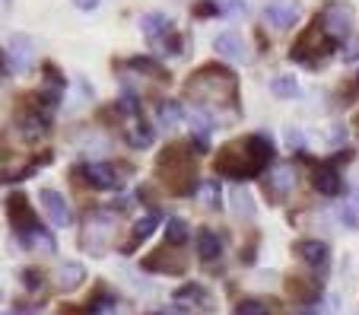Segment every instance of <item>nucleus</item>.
<instances>
[{"mask_svg": "<svg viewBox=\"0 0 359 315\" xmlns=\"http://www.w3.org/2000/svg\"><path fill=\"white\" fill-rule=\"evenodd\" d=\"M273 156H277L273 140L261 130H255V134L226 140L219 147V153L213 156V172L219 178H232V182H251V178H261L271 169Z\"/></svg>", "mask_w": 359, "mask_h": 315, "instance_id": "f257e3e1", "label": "nucleus"}, {"mask_svg": "<svg viewBox=\"0 0 359 315\" xmlns=\"http://www.w3.org/2000/svg\"><path fill=\"white\" fill-rule=\"evenodd\" d=\"M184 99L197 105L201 112H236L238 115V74L229 64L207 61L184 80Z\"/></svg>", "mask_w": 359, "mask_h": 315, "instance_id": "f03ea898", "label": "nucleus"}, {"mask_svg": "<svg viewBox=\"0 0 359 315\" xmlns=\"http://www.w3.org/2000/svg\"><path fill=\"white\" fill-rule=\"evenodd\" d=\"M194 156H197V150L191 147V140L165 144L163 150L156 153V175L169 194H175V198H191L194 192H201Z\"/></svg>", "mask_w": 359, "mask_h": 315, "instance_id": "7ed1b4c3", "label": "nucleus"}, {"mask_svg": "<svg viewBox=\"0 0 359 315\" xmlns=\"http://www.w3.org/2000/svg\"><path fill=\"white\" fill-rule=\"evenodd\" d=\"M334 51H337V41L325 32L318 13H315V20L309 22V26L296 35V41L290 45V61L302 64V67H318V64H325Z\"/></svg>", "mask_w": 359, "mask_h": 315, "instance_id": "20e7f679", "label": "nucleus"}, {"mask_svg": "<svg viewBox=\"0 0 359 315\" xmlns=\"http://www.w3.org/2000/svg\"><path fill=\"white\" fill-rule=\"evenodd\" d=\"M118 236V213L115 210H93L83 217L76 246L89 255H105Z\"/></svg>", "mask_w": 359, "mask_h": 315, "instance_id": "39448f33", "label": "nucleus"}, {"mask_svg": "<svg viewBox=\"0 0 359 315\" xmlns=\"http://www.w3.org/2000/svg\"><path fill=\"white\" fill-rule=\"evenodd\" d=\"M7 220H10V227H13L16 239H20V246L26 239H32V236L41 229L39 213L32 210V201H29L22 192L7 194Z\"/></svg>", "mask_w": 359, "mask_h": 315, "instance_id": "423d86ee", "label": "nucleus"}, {"mask_svg": "<svg viewBox=\"0 0 359 315\" xmlns=\"http://www.w3.org/2000/svg\"><path fill=\"white\" fill-rule=\"evenodd\" d=\"M143 271L149 274H184L188 271V255L182 252V246H159L140 261Z\"/></svg>", "mask_w": 359, "mask_h": 315, "instance_id": "0eeeda50", "label": "nucleus"}, {"mask_svg": "<svg viewBox=\"0 0 359 315\" xmlns=\"http://www.w3.org/2000/svg\"><path fill=\"white\" fill-rule=\"evenodd\" d=\"M35 64V41L26 32H16L7 39V48H4V76L13 74H26Z\"/></svg>", "mask_w": 359, "mask_h": 315, "instance_id": "6e6552de", "label": "nucleus"}, {"mask_svg": "<svg viewBox=\"0 0 359 315\" xmlns=\"http://www.w3.org/2000/svg\"><path fill=\"white\" fill-rule=\"evenodd\" d=\"M318 20H321V26H325V32L331 35L337 45H344L353 35V10L344 0H327L325 10H318Z\"/></svg>", "mask_w": 359, "mask_h": 315, "instance_id": "1a4fd4ad", "label": "nucleus"}, {"mask_svg": "<svg viewBox=\"0 0 359 315\" xmlns=\"http://www.w3.org/2000/svg\"><path fill=\"white\" fill-rule=\"evenodd\" d=\"M292 185H296V169H292L290 163H277L267 172L264 182H261V192H264V198L271 201V204H283V201L290 198Z\"/></svg>", "mask_w": 359, "mask_h": 315, "instance_id": "9d476101", "label": "nucleus"}, {"mask_svg": "<svg viewBox=\"0 0 359 315\" xmlns=\"http://www.w3.org/2000/svg\"><path fill=\"white\" fill-rule=\"evenodd\" d=\"M312 188L318 194H325V198H337L344 192V175H340V166L334 159L312 166Z\"/></svg>", "mask_w": 359, "mask_h": 315, "instance_id": "9b49d317", "label": "nucleus"}, {"mask_svg": "<svg viewBox=\"0 0 359 315\" xmlns=\"http://www.w3.org/2000/svg\"><path fill=\"white\" fill-rule=\"evenodd\" d=\"M121 169H128V166H115V163H89V166H86L89 188H95V192H115V188H121V185H124Z\"/></svg>", "mask_w": 359, "mask_h": 315, "instance_id": "f8f14e48", "label": "nucleus"}, {"mask_svg": "<svg viewBox=\"0 0 359 315\" xmlns=\"http://www.w3.org/2000/svg\"><path fill=\"white\" fill-rule=\"evenodd\" d=\"M261 20H264V26H271V29H290V26H296V20H299V4L296 0H271L264 10H261Z\"/></svg>", "mask_w": 359, "mask_h": 315, "instance_id": "ddd939ff", "label": "nucleus"}, {"mask_svg": "<svg viewBox=\"0 0 359 315\" xmlns=\"http://www.w3.org/2000/svg\"><path fill=\"white\" fill-rule=\"evenodd\" d=\"M292 252H296L299 261H305L315 271H325L331 264V246L321 239H299V242H292Z\"/></svg>", "mask_w": 359, "mask_h": 315, "instance_id": "4468645a", "label": "nucleus"}, {"mask_svg": "<svg viewBox=\"0 0 359 315\" xmlns=\"http://www.w3.org/2000/svg\"><path fill=\"white\" fill-rule=\"evenodd\" d=\"M321 281L312 274H290L286 277V293L292 296L296 302H302V306H312V302H318L321 296Z\"/></svg>", "mask_w": 359, "mask_h": 315, "instance_id": "2eb2a0df", "label": "nucleus"}, {"mask_svg": "<svg viewBox=\"0 0 359 315\" xmlns=\"http://www.w3.org/2000/svg\"><path fill=\"white\" fill-rule=\"evenodd\" d=\"M39 201H41V210L48 213V220H51L55 227H70L74 213H70V207H67V201H64V194H57L55 188H41Z\"/></svg>", "mask_w": 359, "mask_h": 315, "instance_id": "dca6fc26", "label": "nucleus"}, {"mask_svg": "<svg viewBox=\"0 0 359 315\" xmlns=\"http://www.w3.org/2000/svg\"><path fill=\"white\" fill-rule=\"evenodd\" d=\"M121 128H124V140H128V144L134 147V150H143V147H149V144H153V138H156L153 124H149L143 115L128 118V121H124Z\"/></svg>", "mask_w": 359, "mask_h": 315, "instance_id": "f3484780", "label": "nucleus"}, {"mask_svg": "<svg viewBox=\"0 0 359 315\" xmlns=\"http://www.w3.org/2000/svg\"><path fill=\"white\" fill-rule=\"evenodd\" d=\"M121 67H130L134 74H140V76H153V80H159V83H172V74L156 61V58L134 55V58H128V61H121Z\"/></svg>", "mask_w": 359, "mask_h": 315, "instance_id": "a211bd4d", "label": "nucleus"}, {"mask_svg": "<svg viewBox=\"0 0 359 315\" xmlns=\"http://www.w3.org/2000/svg\"><path fill=\"white\" fill-rule=\"evenodd\" d=\"M140 32L147 41H163L169 32H175L172 20L165 13H143L140 16Z\"/></svg>", "mask_w": 359, "mask_h": 315, "instance_id": "6ab92c4d", "label": "nucleus"}, {"mask_svg": "<svg viewBox=\"0 0 359 315\" xmlns=\"http://www.w3.org/2000/svg\"><path fill=\"white\" fill-rule=\"evenodd\" d=\"M213 48H217L219 58H226V61H245V41L238 32H219L217 39H213Z\"/></svg>", "mask_w": 359, "mask_h": 315, "instance_id": "aec40b11", "label": "nucleus"}, {"mask_svg": "<svg viewBox=\"0 0 359 315\" xmlns=\"http://www.w3.org/2000/svg\"><path fill=\"white\" fill-rule=\"evenodd\" d=\"M197 258H201L203 264L223 258V239H219V233H213L210 227H203L201 233H197Z\"/></svg>", "mask_w": 359, "mask_h": 315, "instance_id": "412c9836", "label": "nucleus"}, {"mask_svg": "<svg viewBox=\"0 0 359 315\" xmlns=\"http://www.w3.org/2000/svg\"><path fill=\"white\" fill-rule=\"evenodd\" d=\"M156 223H159V213H147V217L137 220L134 227H130V239L121 246V255H130L143 239H149V236H153V229H156Z\"/></svg>", "mask_w": 359, "mask_h": 315, "instance_id": "4be33fe9", "label": "nucleus"}, {"mask_svg": "<svg viewBox=\"0 0 359 315\" xmlns=\"http://www.w3.org/2000/svg\"><path fill=\"white\" fill-rule=\"evenodd\" d=\"M83 281H86V267L80 261H67L57 267V290H64V293H74Z\"/></svg>", "mask_w": 359, "mask_h": 315, "instance_id": "5701e85b", "label": "nucleus"}, {"mask_svg": "<svg viewBox=\"0 0 359 315\" xmlns=\"http://www.w3.org/2000/svg\"><path fill=\"white\" fill-rule=\"evenodd\" d=\"M86 309H89V315H102V312H111V309H118V296L111 293L105 283H99V287L89 293V300H86Z\"/></svg>", "mask_w": 359, "mask_h": 315, "instance_id": "b1692460", "label": "nucleus"}, {"mask_svg": "<svg viewBox=\"0 0 359 315\" xmlns=\"http://www.w3.org/2000/svg\"><path fill=\"white\" fill-rule=\"evenodd\" d=\"M229 201H232V213H236L238 220H255V213H258V204H255V198H251L245 188H232Z\"/></svg>", "mask_w": 359, "mask_h": 315, "instance_id": "393cba45", "label": "nucleus"}, {"mask_svg": "<svg viewBox=\"0 0 359 315\" xmlns=\"http://www.w3.org/2000/svg\"><path fill=\"white\" fill-rule=\"evenodd\" d=\"M156 118H159V124H165V128H175V124H182L184 121L182 102H178V99H159Z\"/></svg>", "mask_w": 359, "mask_h": 315, "instance_id": "a878e982", "label": "nucleus"}, {"mask_svg": "<svg viewBox=\"0 0 359 315\" xmlns=\"http://www.w3.org/2000/svg\"><path fill=\"white\" fill-rule=\"evenodd\" d=\"M197 194H201L207 210H219V207H223V185H219V178H203Z\"/></svg>", "mask_w": 359, "mask_h": 315, "instance_id": "bb28decb", "label": "nucleus"}, {"mask_svg": "<svg viewBox=\"0 0 359 315\" xmlns=\"http://www.w3.org/2000/svg\"><path fill=\"white\" fill-rule=\"evenodd\" d=\"M271 93L277 99H296L299 96V83H296V74H277L271 80Z\"/></svg>", "mask_w": 359, "mask_h": 315, "instance_id": "cd10ccee", "label": "nucleus"}, {"mask_svg": "<svg viewBox=\"0 0 359 315\" xmlns=\"http://www.w3.org/2000/svg\"><path fill=\"white\" fill-rule=\"evenodd\" d=\"M175 302L178 306H197V302H207V290L201 283H182L175 290Z\"/></svg>", "mask_w": 359, "mask_h": 315, "instance_id": "c85d7f7f", "label": "nucleus"}, {"mask_svg": "<svg viewBox=\"0 0 359 315\" xmlns=\"http://www.w3.org/2000/svg\"><path fill=\"white\" fill-rule=\"evenodd\" d=\"M188 223H184L182 217H169V223H165V242L169 246H184L188 242Z\"/></svg>", "mask_w": 359, "mask_h": 315, "instance_id": "c756f323", "label": "nucleus"}, {"mask_svg": "<svg viewBox=\"0 0 359 315\" xmlns=\"http://www.w3.org/2000/svg\"><path fill=\"white\" fill-rule=\"evenodd\" d=\"M232 315H271V306H267V300H258V296H248V300H242L236 306V312Z\"/></svg>", "mask_w": 359, "mask_h": 315, "instance_id": "7c9ffc66", "label": "nucleus"}, {"mask_svg": "<svg viewBox=\"0 0 359 315\" xmlns=\"http://www.w3.org/2000/svg\"><path fill=\"white\" fill-rule=\"evenodd\" d=\"M191 13H194V20H210V16H219L223 10H219L217 0H197L191 7Z\"/></svg>", "mask_w": 359, "mask_h": 315, "instance_id": "2f4dec72", "label": "nucleus"}, {"mask_svg": "<svg viewBox=\"0 0 359 315\" xmlns=\"http://www.w3.org/2000/svg\"><path fill=\"white\" fill-rule=\"evenodd\" d=\"M22 287L29 290V293H35V290H41V283H45V274H41L39 267H22Z\"/></svg>", "mask_w": 359, "mask_h": 315, "instance_id": "473e14b6", "label": "nucleus"}, {"mask_svg": "<svg viewBox=\"0 0 359 315\" xmlns=\"http://www.w3.org/2000/svg\"><path fill=\"white\" fill-rule=\"evenodd\" d=\"M159 45H163L165 55H184V41H182V35H178V32H169L163 41H159Z\"/></svg>", "mask_w": 359, "mask_h": 315, "instance_id": "72a5a7b5", "label": "nucleus"}, {"mask_svg": "<svg viewBox=\"0 0 359 315\" xmlns=\"http://www.w3.org/2000/svg\"><path fill=\"white\" fill-rule=\"evenodd\" d=\"M238 258H242V264H255V261H258V236H251L248 246H242Z\"/></svg>", "mask_w": 359, "mask_h": 315, "instance_id": "f704fd0d", "label": "nucleus"}, {"mask_svg": "<svg viewBox=\"0 0 359 315\" xmlns=\"http://www.w3.org/2000/svg\"><path fill=\"white\" fill-rule=\"evenodd\" d=\"M217 4L226 16H242L245 13V0H217Z\"/></svg>", "mask_w": 359, "mask_h": 315, "instance_id": "c9c22d12", "label": "nucleus"}, {"mask_svg": "<svg viewBox=\"0 0 359 315\" xmlns=\"http://www.w3.org/2000/svg\"><path fill=\"white\" fill-rule=\"evenodd\" d=\"M286 147H290V150H302V147H305L302 130H296V128H286Z\"/></svg>", "mask_w": 359, "mask_h": 315, "instance_id": "e433bc0d", "label": "nucleus"}, {"mask_svg": "<svg viewBox=\"0 0 359 315\" xmlns=\"http://www.w3.org/2000/svg\"><path fill=\"white\" fill-rule=\"evenodd\" d=\"M70 4H74V7H76V10H83V13H93V10H95V7H99L102 0H70Z\"/></svg>", "mask_w": 359, "mask_h": 315, "instance_id": "4c0bfd02", "label": "nucleus"}, {"mask_svg": "<svg viewBox=\"0 0 359 315\" xmlns=\"http://www.w3.org/2000/svg\"><path fill=\"white\" fill-rule=\"evenodd\" d=\"M57 315H89V309L86 306H70V302H67V306L57 309Z\"/></svg>", "mask_w": 359, "mask_h": 315, "instance_id": "58836bf2", "label": "nucleus"}, {"mask_svg": "<svg viewBox=\"0 0 359 315\" xmlns=\"http://www.w3.org/2000/svg\"><path fill=\"white\" fill-rule=\"evenodd\" d=\"M353 128L359 130V112H356V115H353Z\"/></svg>", "mask_w": 359, "mask_h": 315, "instance_id": "ea45409f", "label": "nucleus"}, {"mask_svg": "<svg viewBox=\"0 0 359 315\" xmlns=\"http://www.w3.org/2000/svg\"><path fill=\"white\" fill-rule=\"evenodd\" d=\"M4 4H7V7H10V0H4Z\"/></svg>", "mask_w": 359, "mask_h": 315, "instance_id": "a19ab883", "label": "nucleus"}, {"mask_svg": "<svg viewBox=\"0 0 359 315\" xmlns=\"http://www.w3.org/2000/svg\"><path fill=\"white\" fill-rule=\"evenodd\" d=\"M356 86H359V76H356Z\"/></svg>", "mask_w": 359, "mask_h": 315, "instance_id": "79ce46f5", "label": "nucleus"}]
</instances>
